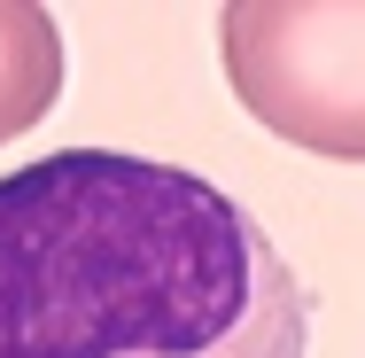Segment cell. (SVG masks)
<instances>
[{
	"label": "cell",
	"instance_id": "1",
	"mask_svg": "<svg viewBox=\"0 0 365 358\" xmlns=\"http://www.w3.org/2000/svg\"><path fill=\"white\" fill-rule=\"evenodd\" d=\"M0 358H311V288L202 171L55 148L0 179Z\"/></svg>",
	"mask_w": 365,
	"mask_h": 358
},
{
	"label": "cell",
	"instance_id": "2",
	"mask_svg": "<svg viewBox=\"0 0 365 358\" xmlns=\"http://www.w3.org/2000/svg\"><path fill=\"white\" fill-rule=\"evenodd\" d=\"M225 78L257 125L319 156H365V8L358 0H233L218 16Z\"/></svg>",
	"mask_w": 365,
	"mask_h": 358
},
{
	"label": "cell",
	"instance_id": "3",
	"mask_svg": "<svg viewBox=\"0 0 365 358\" xmlns=\"http://www.w3.org/2000/svg\"><path fill=\"white\" fill-rule=\"evenodd\" d=\"M63 101V31L39 0H0V141L31 133Z\"/></svg>",
	"mask_w": 365,
	"mask_h": 358
}]
</instances>
